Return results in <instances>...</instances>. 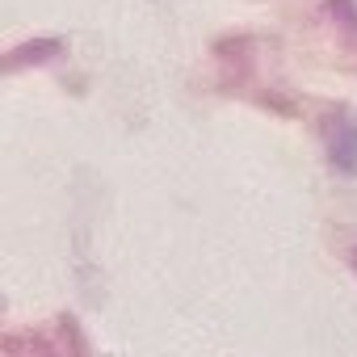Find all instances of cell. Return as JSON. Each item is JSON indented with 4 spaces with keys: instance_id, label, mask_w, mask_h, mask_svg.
I'll return each instance as SVG.
<instances>
[{
    "instance_id": "cell-1",
    "label": "cell",
    "mask_w": 357,
    "mask_h": 357,
    "mask_svg": "<svg viewBox=\"0 0 357 357\" xmlns=\"http://www.w3.org/2000/svg\"><path fill=\"white\" fill-rule=\"evenodd\" d=\"M332 160L340 168H357V126H344V135L332 139Z\"/></svg>"
},
{
    "instance_id": "cell-2",
    "label": "cell",
    "mask_w": 357,
    "mask_h": 357,
    "mask_svg": "<svg viewBox=\"0 0 357 357\" xmlns=\"http://www.w3.org/2000/svg\"><path fill=\"white\" fill-rule=\"evenodd\" d=\"M63 43L59 38H47V43H34V47H22V51H13V59H9V68H22V63H30V59H51V51H59Z\"/></svg>"
},
{
    "instance_id": "cell-3",
    "label": "cell",
    "mask_w": 357,
    "mask_h": 357,
    "mask_svg": "<svg viewBox=\"0 0 357 357\" xmlns=\"http://www.w3.org/2000/svg\"><path fill=\"white\" fill-rule=\"evenodd\" d=\"M353 257H357V252H353Z\"/></svg>"
}]
</instances>
